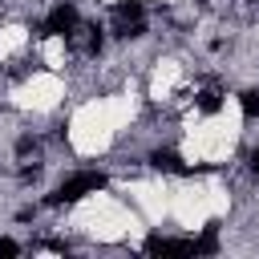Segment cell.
I'll return each instance as SVG.
<instances>
[{"label": "cell", "instance_id": "6da1fadb", "mask_svg": "<svg viewBox=\"0 0 259 259\" xmlns=\"http://www.w3.org/2000/svg\"><path fill=\"white\" fill-rule=\"evenodd\" d=\"M105 186V174H97V170H81V174H73V178H65L61 186H57V194H49V202L57 206V202H77V198H85V194H97Z\"/></svg>", "mask_w": 259, "mask_h": 259}, {"label": "cell", "instance_id": "7a4b0ae2", "mask_svg": "<svg viewBox=\"0 0 259 259\" xmlns=\"http://www.w3.org/2000/svg\"><path fill=\"white\" fill-rule=\"evenodd\" d=\"M146 251H150V255H190V251H194V239H166V235H150V239H146Z\"/></svg>", "mask_w": 259, "mask_h": 259}, {"label": "cell", "instance_id": "3957f363", "mask_svg": "<svg viewBox=\"0 0 259 259\" xmlns=\"http://www.w3.org/2000/svg\"><path fill=\"white\" fill-rule=\"evenodd\" d=\"M142 12H146V8H142V0H117V4H113L117 28H121V24H134V20H142Z\"/></svg>", "mask_w": 259, "mask_h": 259}, {"label": "cell", "instance_id": "277c9868", "mask_svg": "<svg viewBox=\"0 0 259 259\" xmlns=\"http://www.w3.org/2000/svg\"><path fill=\"white\" fill-rule=\"evenodd\" d=\"M154 166H158V170H174V174H186V166H182V158H178L174 150H154Z\"/></svg>", "mask_w": 259, "mask_h": 259}, {"label": "cell", "instance_id": "5b68a950", "mask_svg": "<svg viewBox=\"0 0 259 259\" xmlns=\"http://www.w3.org/2000/svg\"><path fill=\"white\" fill-rule=\"evenodd\" d=\"M239 109H243V117H247V121H255V117H259V89H247V93H243V101H239Z\"/></svg>", "mask_w": 259, "mask_h": 259}, {"label": "cell", "instance_id": "8992f818", "mask_svg": "<svg viewBox=\"0 0 259 259\" xmlns=\"http://www.w3.org/2000/svg\"><path fill=\"white\" fill-rule=\"evenodd\" d=\"M219 105H223V101H219V93H214V89L198 93V109H202V113H219Z\"/></svg>", "mask_w": 259, "mask_h": 259}, {"label": "cell", "instance_id": "52a82bcc", "mask_svg": "<svg viewBox=\"0 0 259 259\" xmlns=\"http://www.w3.org/2000/svg\"><path fill=\"white\" fill-rule=\"evenodd\" d=\"M16 251H20V247H16V243H12V239H0V255H4V259H12V255H16Z\"/></svg>", "mask_w": 259, "mask_h": 259}, {"label": "cell", "instance_id": "ba28073f", "mask_svg": "<svg viewBox=\"0 0 259 259\" xmlns=\"http://www.w3.org/2000/svg\"><path fill=\"white\" fill-rule=\"evenodd\" d=\"M251 170H255V174H259V150H255V154H251Z\"/></svg>", "mask_w": 259, "mask_h": 259}]
</instances>
